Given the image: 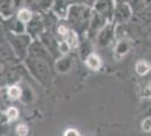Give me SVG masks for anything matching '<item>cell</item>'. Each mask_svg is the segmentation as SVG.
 Returning a JSON list of instances; mask_svg holds the SVG:
<instances>
[{
  "label": "cell",
  "instance_id": "83f0119b",
  "mask_svg": "<svg viewBox=\"0 0 151 136\" xmlns=\"http://www.w3.org/2000/svg\"><path fill=\"white\" fill-rule=\"evenodd\" d=\"M63 136H80V133L76 128H68V129L64 130Z\"/></svg>",
  "mask_w": 151,
  "mask_h": 136
},
{
  "label": "cell",
  "instance_id": "cb8c5ba5",
  "mask_svg": "<svg viewBox=\"0 0 151 136\" xmlns=\"http://www.w3.org/2000/svg\"><path fill=\"white\" fill-rule=\"evenodd\" d=\"M5 112H6L7 117L9 118L10 121H16L19 118V110L18 108H16V107H13V105L12 107H8Z\"/></svg>",
  "mask_w": 151,
  "mask_h": 136
},
{
  "label": "cell",
  "instance_id": "9a60e30c",
  "mask_svg": "<svg viewBox=\"0 0 151 136\" xmlns=\"http://www.w3.org/2000/svg\"><path fill=\"white\" fill-rule=\"evenodd\" d=\"M69 2H67L65 0H54L53 7H52V12L57 15L59 20H65L68 16V12L70 8Z\"/></svg>",
  "mask_w": 151,
  "mask_h": 136
},
{
  "label": "cell",
  "instance_id": "603a6c76",
  "mask_svg": "<svg viewBox=\"0 0 151 136\" xmlns=\"http://www.w3.org/2000/svg\"><path fill=\"white\" fill-rule=\"evenodd\" d=\"M20 100H22V102L27 103V104H29L31 102H33V100H34V93H33V91H32L31 87H25V89H23V93H22Z\"/></svg>",
  "mask_w": 151,
  "mask_h": 136
},
{
  "label": "cell",
  "instance_id": "2e32d148",
  "mask_svg": "<svg viewBox=\"0 0 151 136\" xmlns=\"http://www.w3.org/2000/svg\"><path fill=\"white\" fill-rule=\"evenodd\" d=\"M93 43L94 41L89 39L88 36H82L80 38V44H79V56L81 58L82 61H85V59L88 57L90 53H93Z\"/></svg>",
  "mask_w": 151,
  "mask_h": 136
},
{
  "label": "cell",
  "instance_id": "ac0fdd59",
  "mask_svg": "<svg viewBox=\"0 0 151 136\" xmlns=\"http://www.w3.org/2000/svg\"><path fill=\"white\" fill-rule=\"evenodd\" d=\"M85 65L87 66V68H89L90 71H98L103 66V61H101V58L99 57L98 53L93 52L85 59Z\"/></svg>",
  "mask_w": 151,
  "mask_h": 136
},
{
  "label": "cell",
  "instance_id": "44dd1931",
  "mask_svg": "<svg viewBox=\"0 0 151 136\" xmlns=\"http://www.w3.org/2000/svg\"><path fill=\"white\" fill-rule=\"evenodd\" d=\"M34 15L35 13L29 7H23V8H20L18 12L16 13V16H17V18L19 20H22L24 24H27V23H29V20L34 17Z\"/></svg>",
  "mask_w": 151,
  "mask_h": 136
},
{
  "label": "cell",
  "instance_id": "e0dca14e",
  "mask_svg": "<svg viewBox=\"0 0 151 136\" xmlns=\"http://www.w3.org/2000/svg\"><path fill=\"white\" fill-rule=\"evenodd\" d=\"M0 13H1V18L8 20L16 15V9L14 6L13 0H0Z\"/></svg>",
  "mask_w": 151,
  "mask_h": 136
},
{
  "label": "cell",
  "instance_id": "8992f818",
  "mask_svg": "<svg viewBox=\"0 0 151 136\" xmlns=\"http://www.w3.org/2000/svg\"><path fill=\"white\" fill-rule=\"evenodd\" d=\"M38 40L44 44V47L49 50L54 59H58L61 55L59 52V38L53 31L45 30L44 32L40 35Z\"/></svg>",
  "mask_w": 151,
  "mask_h": 136
},
{
  "label": "cell",
  "instance_id": "5bb4252c",
  "mask_svg": "<svg viewBox=\"0 0 151 136\" xmlns=\"http://www.w3.org/2000/svg\"><path fill=\"white\" fill-rule=\"evenodd\" d=\"M132 47V40L130 38H120L117 39L115 47H114V53L117 57H124L126 56Z\"/></svg>",
  "mask_w": 151,
  "mask_h": 136
},
{
  "label": "cell",
  "instance_id": "d6986e66",
  "mask_svg": "<svg viewBox=\"0 0 151 136\" xmlns=\"http://www.w3.org/2000/svg\"><path fill=\"white\" fill-rule=\"evenodd\" d=\"M22 93H23V89L18 84H13L6 86V95L5 97L9 101H17V100H20Z\"/></svg>",
  "mask_w": 151,
  "mask_h": 136
},
{
  "label": "cell",
  "instance_id": "1f68e13d",
  "mask_svg": "<svg viewBox=\"0 0 151 136\" xmlns=\"http://www.w3.org/2000/svg\"><path fill=\"white\" fill-rule=\"evenodd\" d=\"M115 1H116V0H115Z\"/></svg>",
  "mask_w": 151,
  "mask_h": 136
},
{
  "label": "cell",
  "instance_id": "3957f363",
  "mask_svg": "<svg viewBox=\"0 0 151 136\" xmlns=\"http://www.w3.org/2000/svg\"><path fill=\"white\" fill-rule=\"evenodd\" d=\"M4 35L9 41L10 45L13 47L14 51L16 53L17 58L22 61H24L27 56H28V49L31 47L32 42H33V38L27 33H23V34H14V33L5 32L4 31Z\"/></svg>",
  "mask_w": 151,
  "mask_h": 136
},
{
  "label": "cell",
  "instance_id": "7402d4cb",
  "mask_svg": "<svg viewBox=\"0 0 151 136\" xmlns=\"http://www.w3.org/2000/svg\"><path fill=\"white\" fill-rule=\"evenodd\" d=\"M127 2H129V5L131 6L134 14L141 13L145 7H147L145 0H127Z\"/></svg>",
  "mask_w": 151,
  "mask_h": 136
},
{
  "label": "cell",
  "instance_id": "f546056e",
  "mask_svg": "<svg viewBox=\"0 0 151 136\" xmlns=\"http://www.w3.org/2000/svg\"><path fill=\"white\" fill-rule=\"evenodd\" d=\"M145 5L147 7H151V0H145Z\"/></svg>",
  "mask_w": 151,
  "mask_h": 136
},
{
  "label": "cell",
  "instance_id": "ba28073f",
  "mask_svg": "<svg viewBox=\"0 0 151 136\" xmlns=\"http://www.w3.org/2000/svg\"><path fill=\"white\" fill-rule=\"evenodd\" d=\"M116 1L115 0H97L93 9L101 16H104L108 22H113Z\"/></svg>",
  "mask_w": 151,
  "mask_h": 136
},
{
  "label": "cell",
  "instance_id": "7c38bea8",
  "mask_svg": "<svg viewBox=\"0 0 151 136\" xmlns=\"http://www.w3.org/2000/svg\"><path fill=\"white\" fill-rule=\"evenodd\" d=\"M2 24H4V31L5 32L14 33V34L26 33V24H24L22 20H19L16 15L8 18V20H4Z\"/></svg>",
  "mask_w": 151,
  "mask_h": 136
},
{
  "label": "cell",
  "instance_id": "6da1fadb",
  "mask_svg": "<svg viewBox=\"0 0 151 136\" xmlns=\"http://www.w3.org/2000/svg\"><path fill=\"white\" fill-rule=\"evenodd\" d=\"M93 16V8L83 4L77 2L71 5L67 16V22L76 32L82 36H87V33L90 25V20Z\"/></svg>",
  "mask_w": 151,
  "mask_h": 136
},
{
  "label": "cell",
  "instance_id": "d4e9b609",
  "mask_svg": "<svg viewBox=\"0 0 151 136\" xmlns=\"http://www.w3.org/2000/svg\"><path fill=\"white\" fill-rule=\"evenodd\" d=\"M140 97H143V99H147V100H149L151 99V83H145L142 87H141V90H140Z\"/></svg>",
  "mask_w": 151,
  "mask_h": 136
},
{
  "label": "cell",
  "instance_id": "7a4b0ae2",
  "mask_svg": "<svg viewBox=\"0 0 151 136\" xmlns=\"http://www.w3.org/2000/svg\"><path fill=\"white\" fill-rule=\"evenodd\" d=\"M23 63H24V65H25L26 69L28 71V73L42 86L47 87L50 85L51 67H52V65L49 61H46L44 59L27 57Z\"/></svg>",
  "mask_w": 151,
  "mask_h": 136
},
{
  "label": "cell",
  "instance_id": "f1b7e54d",
  "mask_svg": "<svg viewBox=\"0 0 151 136\" xmlns=\"http://www.w3.org/2000/svg\"><path fill=\"white\" fill-rule=\"evenodd\" d=\"M67 2H69L70 5H73V4H77V2H79V0H65Z\"/></svg>",
  "mask_w": 151,
  "mask_h": 136
},
{
  "label": "cell",
  "instance_id": "30bf717a",
  "mask_svg": "<svg viewBox=\"0 0 151 136\" xmlns=\"http://www.w3.org/2000/svg\"><path fill=\"white\" fill-rule=\"evenodd\" d=\"M107 23H108V20L104 16H101V14H98L93 9V16H91V20H90V25H89L87 36L94 41L96 39V36H97V34L101 32V28L106 25Z\"/></svg>",
  "mask_w": 151,
  "mask_h": 136
},
{
  "label": "cell",
  "instance_id": "5b68a950",
  "mask_svg": "<svg viewBox=\"0 0 151 136\" xmlns=\"http://www.w3.org/2000/svg\"><path fill=\"white\" fill-rule=\"evenodd\" d=\"M134 13L129 2H116L113 22L117 25H126L132 20Z\"/></svg>",
  "mask_w": 151,
  "mask_h": 136
},
{
  "label": "cell",
  "instance_id": "4fadbf2b",
  "mask_svg": "<svg viewBox=\"0 0 151 136\" xmlns=\"http://www.w3.org/2000/svg\"><path fill=\"white\" fill-rule=\"evenodd\" d=\"M13 60H19V59L17 58L13 47L9 43V41L4 35V39L1 38V63L13 61Z\"/></svg>",
  "mask_w": 151,
  "mask_h": 136
},
{
  "label": "cell",
  "instance_id": "8fae6325",
  "mask_svg": "<svg viewBox=\"0 0 151 136\" xmlns=\"http://www.w3.org/2000/svg\"><path fill=\"white\" fill-rule=\"evenodd\" d=\"M73 66H75V59L69 53V55L60 56L58 59H55L53 67L59 74H67L72 71Z\"/></svg>",
  "mask_w": 151,
  "mask_h": 136
},
{
  "label": "cell",
  "instance_id": "ffe728a7",
  "mask_svg": "<svg viewBox=\"0 0 151 136\" xmlns=\"http://www.w3.org/2000/svg\"><path fill=\"white\" fill-rule=\"evenodd\" d=\"M134 68H135V73L139 76L143 77V76H147L151 71V64L150 61H148L145 59H140L135 63Z\"/></svg>",
  "mask_w": 151,
  "mask_h": 136
},
{
  "label": "cell",
  "instance_id": "9c48e42d",
  "mask_svg": "<svg viewBox=\"0 0 151 136\" xmlns=\"http://www.w3.org/2000/svg\"><path fill=\"white\" fill-rule=\"evenodd\" d=\"M45 31V24L42 14L35 13L34 17L26 24V33L29 34L33 39H38L40 35Z\"/></svg>",
  "mask_w": 151,
  "mask_h": 136
},
{
  "label": "cell",
  "instance_id": "277c9868",
  "mask_svg": "<svg viewBox=\"0 0 151 136\" xmlns=\"http://www.w3.org/2000/svg\"><path fill=\"white\" fill-rule=\"evenodd\" d=\"M116 38V23L108 22L106 25L101 28V31L94 40V43L98 48H107Z\"/></svg>",
  "mask_w": 151,
  "mask_h": 136
},
{
  "label": "cell",
  "instance_id": "52a82bcc",
  "mask_svg": "<svg viewBox=\"0 0 151 136\" xmlns=\"http://www.w3.org/2000/svg\"><path fill=\"white\" fill-rule=\"evenodd\" d=\"M27 57L44 59L46 61H49L52 66H54V61H55V59L53 58V56L51 55L50 52H49V50L44 47V44L38 39L33 40L31 47L28 49V56Z\"/></svg>",
  "mask_w": 151,
  "mask_h": 136
},
{
  "label": "cell",
  "instance_id": "4dcf8cb0",
  "mask_svg": "<svg viewBox=\"0 0 151 136\" xmlns=\"http://www.w3.org/2000/svg\"><path fill=\"white\" fill-rule=\"evenodd\" d=\"M148 116L151 117V107L149 108V110H148Z\"/></svg>",
  "mask_w": 151,
  "mask_h": 136
},
{
  "label": "cell",
  "instance_id": "484cf974",
  "mask_svg": "<svg viewBox=\"0 0 151 136\" xmlns=\"http://www.w3.org/2000/svg\"><path fill=\"white\" fill-rule=\"evenodd\" d=\"M28 132H29V129H28V126L26 124H18L16 126V134L18 136H27Z\"/></svg>",
  "mask_w": 151,
  "mask_h": 136
},
{
  "label": "cell",
  "instance_id": "4316f807",
  "mask_svg": "<svg viewBox=\"0 0 151 136\" xmlns=\"http://www.w3.org/2000/svg\"><path fill=\"white\" fill-rule=\"evenodd\" d=\"M141 129L145 133H151V117L147 116L141 123Z\"/></svg>",
  "mask_w": 151,
  "mask_h": 136
}]
</instances>
